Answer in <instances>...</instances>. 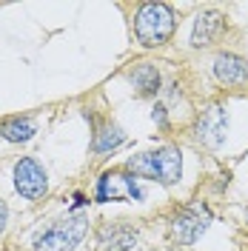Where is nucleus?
Wrapping results in <instances>:
<instances>
[{
	"label": "nucleus",
	"instance_id": "f257e3e1",
	"mask_svg": "<svg viewBox=\"0 0 248 251\" xmlns=\"http://www.w3.org/2000/svg\"><path fill=\"white\" fill-rule=\"evenodd\" d=\"M123 169L134 177H146V180H154L160 186L171 188L183 177V154L177 146L166 143V146H157L151 151H140V154L128 157Z\"/></svg>",
	"mask_w": 248,
	"mask_h": 251
},
{
	"label": "nucleus",
	"instance_id": "f03ea898",
	"mask_svg": "<svg viewBox=\"0 0 248 251\" xmlns=\"http://www.w3.org/2000/svg\"><path fill=\"white\" fill-rule=\"evenodd\" d=\"M174 34V12L166 3H140L134 12V37L140 46H166Z\"/></svg>",
	"mask_w": 248,
	"mask_h": 251
},
{
	"label": "nucleus",
	"instance_id": "7ed1b4c3",
	"mask_svg": "<svg viewBox=\"0 0 248 251\" xmlns=\"http://www.w3.org/2000/svg\"><path fill=\"white\" fill-rule=\"evenodd\" d=\"M89 234V214H66L34 237V251H74Z\"/></svg>",
	"mask_w": 248,
	"mask_h": 251
},
{
	"label": "nucleus",
	"instance_id": "20e7f679",
	"mask_svg": "<svg viewBox=\"0 0 248 251\" xmlns=\"http://www.w3.org/2000/svg\"><path fill=\"white\" fill-rule=\"evenodd\" d=\"M211 211L202 203H186L180 205L169 220V234L177 246H194L211 226Z\"/></svg>",
	"mask_w": 248,
	"mask_h": 251
},
{
	"label": "nucleus",
	"instance_id": "39448f33",
	"mask_svg": "<svg viewBox=\"0 0 248 251\" xmlns=\"http://www.w3.org/2000/svg\"><path fill=\"white\" fill-rule=\"evenodd\" d=\"M140 226L128 220H103L94 231V249L97 251H137Z\"/></svg>",
	"mask_w": 248,
	"mask_h": 251
},
{
	"label": "nucleus",
	"instance_id": "423d86ee",
	"mask_svg": "<svg viewBox=\"0 0 248 251\" xmlns=\"http://www.w3.org/2000/svg\"><path fill=\"white\" fill-rule=\"evenodd\" d=\"M191 134L205 149H220L225 143V134H228V111H225V106L223 103H208L197 114Z\"/></svg>",
	"mask_w": 248,
	"mask_h": 251
},
{
	"label": "nucleus",
	"instance_id": "0eeeda50",
	"mask_svg": "<svg viewBox=\"0 0 248 251\" xmlns=\"http://www.w3.org/2000/svg\"><path fill=\"white\" fill-rule=\"evenodd\" d=\"M15 191L23 200H43L49 191V174L37 157H20L15 163Z\"/></svg>",
	"mask_w": 248,
	"mask_h": 251
},
{
	"label": "nucleus",
	"instance_id": "6e6552de",
	"mask_svg": "<svg viewBox=\"0 0 248 251\" xmlns=\"http://www.w3.org/2000/svg\"><path fill=\"white\" fill-rule=\"evenodd\" d=\"M211 69H214L217 83H223V86H246L248 83V60L234 51H220Z\"/></svg>",
	"mask_w": 248,
	"mask_h": 251
},
{
	"label": "nucleus",
	"instance_id": "1a4fd4ad",
	"mask_svg": "<svg viewBox=\"0 0 248 251\" xmlns=\"http://www.w3.org/2000/svg\"><path fill=\"white\" fill-rule=\"evenodd\" d=\"M225 31V17L217 9H208V12H200L194 17V29H191V46L194 49H205L211 43H217L220 34Z\"/></svg>",
	"mask_w": 248,
	"mask_h": 251
},
{
	"label": "nucleus",
	"instance_id": "9d476101",
	"mask_svg": "<svg viewBox=\"0 0 248 251\" xmlns=\"http://www.w3.org/2000/svg\"><path fill=\"white\" fill-rule=\"evenodd\" d=\"M92 117V114H86ZM92 128H94V137H92V154H111L117 151L120 146L125 143V131L114 120H94L92 117Z\"/></svg>",
	"mask_w": 248,
	"mask_h": 251
},
{
	"label": "nucleus",
	"instance_id": "9b49d317",
	"mask_svg": "<svg viewBox=\"0 0 248 251\" xmlns=\"http://www.w3.org/2000/svg\"><path fill=\"white\" fill-rule=\"evenodd\" d=\"M128 83L137 97H157L163 89V75L154 63H137L134 69H128Z\"/></svg>",
	"mask_w": 248,
	"mask_h": 251
},
{
	"label": "nucleus",
	"instance_id": "f8f14e48",
	"mask_svg": "<svg viewBox=\"0 0 248 251\" xmlns=\"http://www.w3.org/2000/svg\"><path fill=\"white\" fill-rule=\"evenodd\" d=\"M37 134V123L29 114H17V117H6L0 123V137L6 143H29Z\"/></svg>",
	"mask_w": 248,
	"mask_h": 251
},
{
	"label": "nucleus",
	"instance_id": "ddd939ff",
	"mask_svg": "<svg viewBox=\"0 0 248 251\" xmlns=\"http://www.w3.org/2000/svg\"><path fill=\"white\" fill-rule=\"evenodd\" d=\"M151 120H154L160 128H169V109H166L163 103H157L154 109H151Z\"/></svg>",
	"mask_w": 248,
	"mask_h": 251
},
{
	"label": "nucleus",
	"instance_id": "4468645a",
	"mask_svg": "<svg viewBox=\"0 0 248 251\" xmlns=\"http://www.w3.org/2000/svg\"><path fill=\"white\" fill-rule=\"evenodd\" d=\"M6 223H9V205L0 200V234L6 231Z\"/></svg>",
	"mask_w": 248,
	"mask_h": 251
},
{
	"label": "nucleus",
	"instance_id": "2eb2a0df",
	"mask_svg": "<svg viewBox=\"0 0 248 251\" xmlns=\"http://www.w3.org/2000/svg\"><path fill=\"white\" fill-rule=\"evenodd\" d=\"M166 251H180V249H166Z\"/></svg>",
	"mask_w": 248,
	"mask_h": 251
}]
</instances>
